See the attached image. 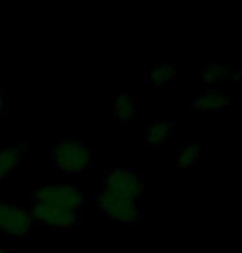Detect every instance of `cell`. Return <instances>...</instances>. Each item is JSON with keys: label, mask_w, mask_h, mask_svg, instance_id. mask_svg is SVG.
<instances>
[{"label": "cell", "mask_w": 242, "mask_h": 253, "mask_svg": "<svg viewBox=\"0 0 242 253\" xmlns=\"http://www.w3.org/2000/svg\"><path fill=\"white\" fill-rule=\"evenodd\" d=\"M53 165L64 174H81L93 163V151L78 138H59L51 146Z\"/></svg>", "instance_id": "1"}, {"label": "cell", "mask_w": 242, "mask_h": 253, "mask_svg": "<svg viewBox=\"0 0 242 253\" xmlns=\"http://www.w3.org/2000/svg\"><path fill=\"white\" fill-rule=\"evenodd\" d=\"M32 202L48 204L81 214V209L84 206V194L73 184H47L35 192Z\"/></svg>", "instance_id": "2"}, {"label": "cell", "mask_w": 242, "mask_h": 253, "mask_svg": "<svg viewBox=\"0 0 242 253\" xmlns=\"http://www.w3.org/2000/svg\"><path fill=\"white\" fill-rule=\"evenodd\" d=\"M97 206L110 220L119 224L132 225L140 217V206L137 201L127 199L105 189H100L97 194Z\"/></svg>", "instance_id": "3"}, {"label": "cell", "mask_w": 242, "mask_h": 253, "mask_svg": "<svg viewBox=\"0 0 242 253\" xmlns=\"http://www.w3.org/2000/svg\"><path fill=\"white\" fill-rule=\"evenodd\" d=\"M102 189L139 202L145 191V181L134 169L114 168L105 173Z\"/></svg>", "instance_id": "4"}, {"label": "cell", "mask_w": 242, "mask_h": 253, "mask_svg": "<svg viewBox=\"0 0 242 253\" xmlns=\"http://www.w3.org/2000/svg\"><path fill=\"white\" fill-rule=\"evenodd\" d=\"M33 227L32 214L27 207L0 202V232L10 239H23Z\"/></svg>", "instance_id": "5"}, {"label": "cell", "mask_w": 242, "mask_h": 253, "mask_svg": "<svg viewBox=\"0 0 242 253\" xmlns=\"http://www.w3.org/2000/svg\"><path fill=\"white\" fill-rule=\"evenodd\" d=\"M30 214H32L33 222L48 227V229H73L79 224V212L59 209V207H53L48 204H40V202H32L30 206Z\"/></svg>", "instance_id": "6"}, {"label": "cell", "mask_w": 242, "mask_h": 253, "mask_svg": "<svg viewBox=\"0 0 242 253\" xmlns=\"http://www.w3.org/2000/svg\"><path fill=\"white\" fill-rule=\"evenodd\" d=\"M231 102V97L216 89L206 90L203 94H198L193 100H190V109L198 114L211 115L218 114L223 109H226Z\"/></svg>", "instance_id": "7"}, {"label": "cell", "mask_w": 242, "mask_h": 253, "mask_svg": "<svg viewBox=\"0 0 242 253\" xmlns=\"http://www.w3.org/2000/svg\"><path fill=\"white\" fill-rule=\"evenodd\" d=\"M199 78L204 85H214L221 83V81H234V83H238V81H242V69H234L231 66L224 64H213L201 71Z\"/></svg>", "instance_id": "8"}, {"label": "cell", "mask_w": 242, "mask_h": 253, "mask_svg": "<svg viewBox=\"0 0 242 253\" xmlns=\"http://www.w3.org/2000/svg\"><path fill=\"white\" fill-rule=\"evenodd\" d=\"M148 83L155 87H166L168 84L175 83L176 79V66L170 63H158L153 64L147 73Z\"/></svg>", "instance_id": "9"}, {"label": "cell", "mask_w": 242, "mask_h": 253, "mask_svg": "<svg viewBox=\"0 0 242 253\" xmlns=\"http://www.w3.org/2000/svg\"><path fill=\"white\" fill-rule=\"evenodd\" d=\"M114 119L120 125L132 124L135 119V100L132 95L122 94L115 97L114 102Z\"/></svg>", "instance_id": "10"}, {"label": "cell", "mask_w": 242, "mask_h": 253, "mask_svg": "<svg viewBox=\"0 0 242 253\" xmlns=\"http://www.w3.org/2000/svg\"><path fill=\"white\" fill-rule=\"evenodd\" d=\"M171 133H173V125L170 122H165V120L152 122L145 130V141H147L150 148H155V146L165 143L171 136Z\"/></svg>", "instance_id": "11"}, {"label": "cell", "mask_w": 242, "mask_h": 253, "mask_svg": "<svg viewBox=\"0 0 242 253\" xmlns=\"http://www.w3.org/2000/svg\"><path fill=\"white\" fill-rule=\"evenodd\" d=\"M201 153H203V146L196 141L183 145L181 148L176 150V168H191L199 161Z\"/></svg>", "instance_id": "12"}, {"label": "cell", "mask_w": 242, "mask_h": 253, "mask_svg": "<svg viewBox=\"0 0 242 253\" xmlns=\"http://www.w3.org/2000/svg\"><path fill=\"white\" fill-rule=\"evenodd\" d=\"M20 161H22V151L18 148H0V181L7 178Z\"/></svg>", "instance_id": "13"}, {"label": "cell", "mask_w": 242, "mask_h": 253, "mask_svg": "<svg viewBox=\"0 0 242 253\" xmlns=\"http://www.w3.org/2000/svg\"><path fill=\"white\" fill-rule=\"evenodd\" d=\"M5 110H7V95H5V90L0 87V115H3Z\"/></svg>", "instance_id": "14"}, {"label": "cell", "mask_w": 242, "mask_h": 253, "mask_svg": "<svg viewBox=\"0 0 242 253\" xmlns=\"http://www.w3.org/2000/svg\"><path fill=\"white\" fill-rule=\"evenodd\" d=\"M0 253H7V249H5V247H0Z\"/></svg>", "instance_id": "15"}]
</instances>
